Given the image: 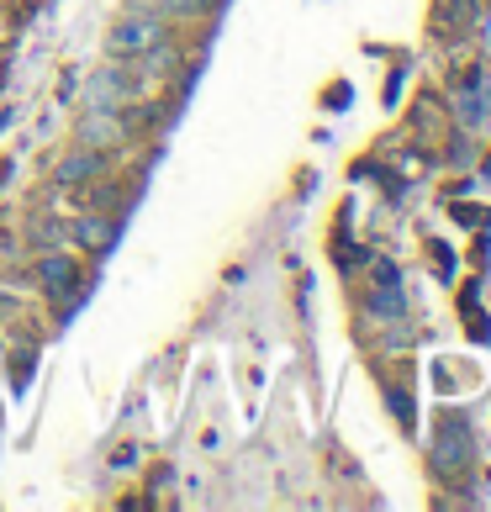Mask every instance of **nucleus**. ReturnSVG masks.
<instances>
[{"label": "nucleus", "mask_w": 491, "mask_h": 512, "mask_svg": "<svg viewBox=\"0 0 491 512\" xmlns=\"http://www.w3.org/2000/svg\"><path fill=\"white\" fill-rule=\"evenodd\" d=\"M159 43H164V22H154V16H127V22H117L106 37V48L122 53V59H143V53L159 48Z\"/></svg>", "instance_id": "nucleus-1"}, {"label": "nucleus", "mask_w": 491, "mask_h": 512, "mask_svg": "<svg viewBox=\"0 0 491 512\" xmlns=\"http://www.w3.org/2000/svg\"><path fill=\"white\" fill-rule=\"evenodd\" d=\"M37 280H43V291L53 301H74V296H80V264H74L69 254H48L43 264H37Z\"/></svg>", "instance_id": "nucleus-2"}, {"label": "nucleus", "mask_w": 491, "mask_h": 512, "mask_svg": "<svg viewBox=\"0 0 491 512\" xmlns=\"http://www.w3.org/2000/svg\"><path fill=\"white\" fill-rule=\"evenodd\" d=\"M132 90H138V80H132L127 69H101L96 80H90V106H96V111H117Z\"/></svg>", "instance_id": "nucleus-3"}, {"label": "nucleus", "mask_w": 491, "mask_h": 512, "mask_svg": "<svg viewBox=\"0 0 491 512\" xmlns=\"http://www.w3.org/2000/svg\"><path fill=\"white\" fill-rule=\"evenodd\" d=\"M96 175H101V148H80V154H69V159L53 164V180H59V185H85Z\"/></svg>", "instance_id": "nucleus-4"}, {"label": "nucleus", "mask_w": 491, "mask_h": 512, "mask_svg": "<svg viewBox=\"0 0 491 512\" xmlns=\"http://www.w3.org/2000/svg\"><path fill=\"white\" fill-rule=\"evenodd\" d=\"M74 238H80L85 249H101V243H111V222L106 217H80L74 222Z\"/></svg>", "instance_id": "nucleus-5"}, {"label": "nucleus", "mask_w": 491, "mask_h": 512, "mask_svg": "<svg viewBox=\"0 0 491 512\" xmlns=\"http://www.w3.org/2000/svg\"><path fill=\"white\" fill-rule=\"evenodd\" d=\"M201 6H206V0H164V11H175V16H180V11H185V16H196Z\"/></svg>", "instance_id": "nucleus-6"}]
</instances>
